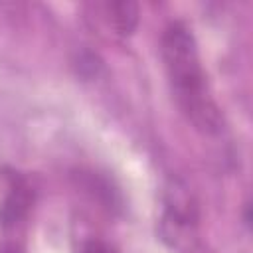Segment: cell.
I'll use <instances>...</instances> for the list:
<instances>
[{
  "label": "cell",
  "mask_w": 253,
  "mask_h": 253,
  "mask_svg": "<svg viewBox=\"0 0 253 253\" xmlns=\"http://www.w3.org/2000/svg\"><path fill=\"white\" fill-rule=\"evenodd\" d=\"M160 53L170 89L184 117L204 134L219 132L223 117L208 89L194 34L180 22L170 24L162 34Z\"/></svg>",
  "instance_id": "obj_1"
},
{
  "label": "cell",
  "mask_w": 253,
  "mask_h": 253,
  "mask_svg": "<svg viewBox=\"0 0 253 253\" xmlns=\"http://www.w3.org/2000/svg\"><path fill=\"white\" fill-rule=\"evenodd\" d=\"M196 206L186 188L172 186L166 196V208L160 221L162 239L176 251H190L196 241Z\"/></svg>",
  "instance_id": "obj_2"
},
{
  "label": "cell",
  "mask_w": 253,
  "mask_h": 253,
  "mask_svg": "<svg viewBox=\"0 0 253 253\" xmlns=\"http://www.w3.org/2000/svg\"><path fill=\"white\" fill-rule=\"evenodd\" d=\"M107 20L119 36H128L138 24V6L130 0H119L105 4Z\"/></svg>",
  "instance_id": "obj_3"
},
{
  "label": "cell",
  "mask_w": 253,
  "mask_h": 253,
  "mask_svg": "<svg viewBox=\"0 0 253 253\" xmlns=\"http://www.w3.org/2000/svg\"><path fill=\"white\" fill-rule=\"evenodd\" d=\"M30 208V192L26 186H14L6 200L0 206V225L2 227H12L16 225Z\"/></svg>",
  "instance_id": "obj_4"
},
{
  "label": "cell",
  "mask_w": 253,
  "mask_h": 253,
  "mask_svg": "<svg viewBox=\"0 0 253 253\" xmlns=\"http://www.w3.org/2000/svg\"><path fill=\"white\" fill-rule=\"evenodd\" d=\"M83 253H109V249L99 241H89L83 249Z\"/></svg>",
  "instance_id": "obj_5"
},
{
  "label": "cell",
  "mask_w": 253,
  "mask_h": 253,
  "mask_svg": "<svg viewBox=\"0 0 253 253\" xmlns=\"http://www.w3.org/2000/svg\"><path fill=\"white\" fill-rule=\"evenodd\" d=\"M0 253H20V249L12 243H4V245H0Z\"/></svg>",
  "instance_id": "obj_6"
}]
</instances>
